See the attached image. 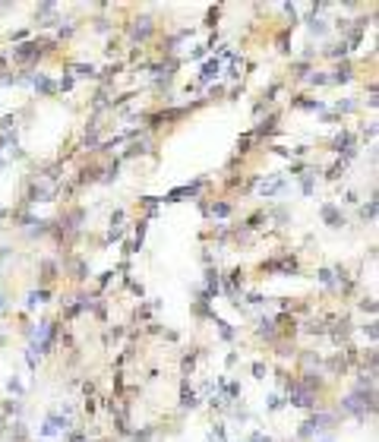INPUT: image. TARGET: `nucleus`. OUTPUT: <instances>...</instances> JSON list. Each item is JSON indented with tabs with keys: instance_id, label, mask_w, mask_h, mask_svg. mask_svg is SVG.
<instances>
[{
	"instance_id": "f257e3e1",
	"label": "nucleus",
	"mask_w": 379,
	"mask_h": 442,
	"mask_svg": "<svg viewBox=\"0 0 379 442\" xmlns=\"http://www.w3.org/2000/svg\"><path fill=\"white\" fill-rule=\"evenodd\" d=\"M335 423V414H325V411H319V414H313V417L307 420V423H300V430H297V439H313L316 433H322V430H329V426Z\"/></svg>"
},
{
	"instance_id": "f03ea898",
	"label": "nucleus",
	"mask_w": 379,
	"mask_h": 442,
	"mask_svg": "<svg viewBox=\"0 0 379 442\" xmlns=\"http://www.w3.org/2000/svg\"><path fill=\"white\" fill-rule=\"evenodd\" d=\"M284 385H288V401H291V404H297V407H307V411H310V407H316V392L303 388L300 382H297V379H294V382L288 379Z\"/></svg>"
},
{
	"instance_id": "7ed1b4c3",
	"label": "nucleus",
	"mask_w": 379,
	"mask_h": 442,
	"mask_svg": "<svg viewBox=\"0 0 379 442\" xmlns=\"http://www.w3.org/2000/svg\"><path fill=\"white\" fill-rule=\"evenodd\" d=\"M54 41H25V44H19V48H13V57L19 60V63H35L38 57H41V51L44 48H51Z\"/></svg>"
},
{
	"instance_id": "20e7f679",
	"label": "nucleus",
	"mask_w": 379,
	"mask_h": 442,
	"mask_svg": "<svg viewBox=\"0 0 379 442\" xmlns=\"http://www.w3.org/2000/svg\"><path fill=\"white\" fill-rule=\"evenodd\" d=\"M265 272H281V275H297V259L294 256H278V259H269V262L262 265Z\"/></svg>"
},
{
	"instance_id": "39448f33",
	"label": "nucleus",
	"mask_w": 379,
	"mask_h": 442,
	"mask_svg": "<svg viewBox=\"0 0 379 442\" xmlns=\"http://www.w3.org/2000/svg\"><path fill=\"white\" fill-rule=\"evenodd\" d=\"M54 186L51 183H32L25 193V202H54Z\"/></svg>"
},
{
	"instance_id": "423d86ee",
	"label": "nucleus",
	"mask_w": 379,
	"mask_h": 442,
	"mask_svg": "<svg viewBox=\"0 0 379 442\" xmlns=\"http://www.w3.org/2000/svg\"><path fill=\"white\" fill-rule=\"evenodd\" d=\"M152 29H155L152 16H139V19H133V25H130V38L133 41H149Z\"/></svg>"
},
{
	"instance_id": "0eeeda50",
	"label": "nucleus",
	"mask_w": 379,
	"mask_h": 442,
	"mask_svg": "<svg viewBox=\"0 0 379 442\" xmlns=\"http://www.w3.org/2000/svg\"><path fill=\"white\" fill-rule=\"evenodd\" d=\"M70 426V420L60 417V414H48V420H44V426H41V436H57L60 430H66Z\"/></svg>"
},
{
	"instance_id": "6e6552de",
	"label": "nucleus",
	"mask_w": 379,
	"mask_h": 442,
	"mask_svg": "<svg viewBox=\"0 0 379 442\" xmlns=\"http://www.w3.org/2000/svg\"><path fill=\"white\" fill-rule=\"evenodd\" d=\"M319 215H322V221H325L329 227H341V224H344V215L338 212V205H332V202H325L322 209H319Z\"/></svg>"
},
{
	"instance_id": "1a4fd4ad",
	"label": "nucleus",
	"mask_w": 379,
	"mask_h": 442,
	"mask_svg": "<svg viewBox=\"0 0 379 442\" xmlns=\"http://www.w3.org/2000/svg\"><path fill=\"white\" fill-rule=\"evenodd\" d=\"M332 152H338V155H341V152H344V155H348V152H354V136H351L348 130H341L335 139H332Z\"/></svg>"
},
{
	"instance_id": "9d476101",
	"label": "nucleus",
	"mask_w": 379,
	"mask_h": 442,
	"mask_svg": "<svg viewBox=\"0 0 379 442\" xmlns=\"http://www.w3.org/2000/svg\"><path fill=\"white\" fill-rule=\"evenodd\" d=\"M32 85H35V92H38V95H44V98H51L57 92V82H54V79H48V76H41V73L32 79Z\"/></svg>"
},
{
	"instance_id": "9b49d317",
	"label": "nucleus",
	"mask_w": 379,
	"mask_h": 442,
	"mask_svg": "<svg viewBox=\"0 0 379 442\" xmlns=\"http://www.w3.org/2000/svg\"><path fill=\"white\" fill-rule=\"evenodd\" d=\"M218 291H221V275L218 269H209L205 272V297H218Z\"/></svg>"
},
{
	"instance_id": "f8f14e48",
	"label": "nucleus",
	"mask_w": 379,
	"mask_h": 442,
	"mask_svg": "<svg viewBox=\"0 0 379 442\" xmlns=\"http://www.w3.org/2000/svg\"><path fill=\"white\" fill-rule=\"evenodd\" d=\"M303 388H310V392H319L322 388V373H316V370H307L303 373V379H297Z\"/></svg>"
},
{
	"instance_id": "ddd939ff",
	"label": "nucleus",
	"mask_w": 379,
	"mask_h": 442,
	"mask_svg": "<svg viewBox=\"0 0 379 442\" xmlns=\"http://www.w3.org/2000/svg\"><path fill=\"white\" fill-rule=\"evenodd\" d=\"M218 76H221V63H218V60H205L199 79H202V82H212V79H218Z\"/></svg>"
},
{
	"instance_id": "4468645a",
	"label": "nucleus",
	"mask_w": 379,
	"mask_h": 442,
	"mask_svg": "<svg viewBox=\"0 0 379 442\" xmlns=\"http://www.w3.org/2000/svg\"><path fill=\"white\" fill-rule=\"evenodd\" d=\"M275 123H278V114H272L269 120H262V123L253 130V139H262V136H269V133H275Z\"/></svg>"
},
{
	"instance_id": "2eb2a0df",
	"label": "nucleus",
	"mask_w": 379,
	"mask_h": 442,
	"mask_svg": "<svg viewBox=\"0 0 379 442\" xmlns=\"http://www.w3.org/2000/svg\"><path fill=\"white\" fill-rule=\"evenodd\" d=\"M70 76L73 79H95V66H92V63H73L70 66Z\"/></svg>"
},
{
	"instance_id": "dca6fc26",
	"label": "nucleus",
	"mask_w": 379,
	"mask_h": 442,
	"mask_svg": "<svg viewBox=\"0 0 379 442\" xmlns=\"http://www.w3.org/2000/svg\"><path fill=\"white\" fill-rule=\"evenodd\" d=\"M199 404V398H196V392H193V388L187 385V382H183V388H180V407H183V411H187V407H190V411H193V407H196Z\"/></svg>"
},
{
	"instance_id": "f3484780",
	"label": "nucleus",
	"mask_w": 379,
	"mask_h": 442,
	"mask_svg": "<svg viewBox=\"0 0 379 442\" xmlns=\"http://www.w3.org/2000/svg\"><path fill=\"white\" fill-rule=\"evenodd\" d=\"M54 10H57L54 3H41V6H38V13H35V16L41 19V25H54Z\"/></svg>"
},
{
	"instance_id": "a211bd4d",
	"label": "nucleus",
	"mask_w": 379,
	"mask_h": 442,
	"mask_svg": "<svg viewBox=\"0 0 379 442\" xmlns=\"http://www.w3.org/2000/svg\"><path fill=\"white\" fill-rule=\"evenodd\" d=\"M256 332H259V338H269V341H272V338H278V329H275V322H272V319H262Z\"/></svg>"
},
{
	"instance_id": "6ab92c4d",
	"label": "nucleus",
	"mask_w": 379,
	"mask_h": 442,
	"mask_svg": "<svg viewBox=\"0 0 379 442\" xmlns=\"http://www.w3.org/2000/svg\"><path fill=\"white\" fill-rule=\"evenodd\" d=\"M281 190H284V180H269V183H262V186H259V193H262L265 199H269V196H275V193H281Z\"/></svg>"
},
{
	"instance_id": "aec40b11",
	"label": "nucleus",
	"mask_w": 379,
	"mask_h": 442,
	"mask_svg": "<svg viewBox=\"0 0 379 442\" xmlns=\"http://www.w3.org/2000/svg\"><path fill=\"white\" fill-rule=\"evenodd\" d=\"M329 82H351V63H341L335 73L329 76Z\"/></svg>"
},
{
	"instance_id": "412c9836",
	"label": "nucleus",
	"mask_w": 379,
	"mask_h": 442,
	"mask_svg": "<svg viewBox=\"0 0 379 442\" xmlns=\"http://www.w3.org/2000/svg\"><path fill=\"white\" fill-rule=\"evenodd\" d=\"M48 297H51V291H48V287H41V291H29L25 303H29V306H38V303H44Z\"/></svg>"
},
{
	"instance_id": "4be33fe9",
	"label": "nucleus",
	"mask_w": 379,
	"mask_h": 442,
	"mask_svg": "<svg viewBox=\"0 0 379 442\" xmlns=\"http://www.w3.org/2000/svg\"><path fill=\"white\" fill-rule=\"evenodd\" d=\"M41 272H44V275H41V284H48V281H54V278H57V262H51V259H44V262H41Z\"/></svg>"
},
{
	"instance_id": "5701e85b",
	"label": "nucleus",
	"mask_w": 379,
	"mask_h": 442,
	"mask_svg": "<svg viewBox=\"0 0 379 442\" xmlns=\"http://www.w3.org/2000/svg\"><path fill=\"white\" fill-rule=\"evenodd\" d=\"M332 335H335V341H344V338L351 335V319H341V322L332 329Z\"/></svg>"
},
{
	"instance_id": "b1692460",
	"label": "nucleus",
	"mask_w": 379,
	"mask_h": 442,
	"mask_svg": "<svg viewBox=\"0 0 379 442\" xmlns=\"http://www.w3.org/2000/svg\"><path fill=\"white\" fill-rule=\"evenodd\" d=\"M307 22H310V32H313V35H325V29H329V25H325L319 16H313V13H310V19H307Z\"/></svg>"
},
{
	"instance_id": "393cba45",
	"label": "nucleus",
	"mask_w": 379,
	"mask_h": 442,
	"mask_svg": "<svg viewBox=\"0 0 379 442\" xmlns=\"http://www.w3.org/2000/svg\"><path fill=\"white\" fill-rule=\"evenodd\" d=\"M145 152H149V142H133L130 149L123 152V158H136V155H145Z\"/></svg>"
},
{
	"instance_id": "a878e982",
	"label": "nucleus",
	"mask_w": 379,
	"mask_h": 442,
	"mask_svg": "<svg viewBox=\"0 0 379 442\" xmlns=\"http://www.w3.org/2000/svg\"><path fill=\"white\" fill-rule=\"evenodd\" d=\"M25 436H29V433H25V423H22V420H16V423H13V430H10V439L25 442Z\"/></svg>"
},
{
	"instance_id": "bb28decb",
	"label": "nucleus",
	"mask_w": 379,
	"mask_h": 442,
	"mask_svg": "<svg viewBox=\"0 0 379 442\" xmlns=\"http://www.w3.org/2000/svg\"><path fill=\"white\" fill-rule=\"evenodd\" d=\"M360 218H363V221H373V218H376V196H370V202L360 209Z\"/></svg>"
},
{
	"instance_id": "cd10ccee",
	"label": "nucleus",
	"mask_w": 379,
	"mask_h": 442,
	"mask_svg": "<svg viewBox=\"0 0 379 442\" xmlns=\"http://www.w3.org/2000/svg\"><path fill=\"white\" fill-rule=\"evenodd\" d=\"M316 275H319V281H322L325 287H332V291H335V272H332V269H319Z\"/></svg>"
},
{
	"instance_id": "c85d7f7f",
	"label": "nucleus",
	"mask_w": 379,
	"mask_h": 442,
	"mask_svg": "<svg viewBox=\"0 0 379 442\" xmlns=\"http://www.w3.org/2000/svg\"><path fill=\"white\" fill-rule=\"evenodd\" d=\"M344 167H348V161H344V158H341V161H335V164L329 167V174H325V177H329V180H338V177H341V174H344Z\"/></svg>"
},
{
	"instance_id": "c756f323",
	"label": "nucleus",
	"mask_w": 379,
	"mask_h": 442,
	"mask_svg": "<svg viewBox=\"0 0 379 442\" xmlns=\"http://www.w3.org/2000/svg\"><path fill=\"white\" fill-rule=\"evenodd\" d=\"M212 215H215V218H228L231 215V205L228 202H215V205H212Z\"/></svg>"
},
{
	"instance_id": "7c9ffc66",
	"label": "nucleus",
	"mask_w": 379,
	"mask_h": 442,
	"mask_svg": "<svg viewBox=\"0 0 379 442\" xmlns=\"http://www.w3.org/2000/svg\"><path fill=\"white\" fill-rule=\"evenodd\" d=\"M215 325H218V332H221V338H224V341L234 338V329H231V325L224 322V319H215Z\"/></svg>"
},
{
	"instance_id": "2f4dec72",
	"label": "nucleus",
	"mask_w": 379,
	"mask_h": 442,
	"mask_svg": "<svg viewBox=\"0 0 379 442\" xmlns=\"http://www.w3.org/2000/svg\"><path fill=\"white\" fill-rule=\"evenodd\" d=\"M73 85H76V79H73L70 73H63V79H60V82H57V92H70Z\"/></svg>"
},
{
	"instance_id": "473e14b6",
	"label": "nucleus",
	"mask_w": 379,
	"mask_h": 442,
	"mask_svg": "<svg viewBox=\"0 0 379 442\" xmlns=\"http://www.w3.org/2000/svg\"><path fill=\"white\" fill-rule=\"evenodd\" d=\"M98 171H101V167H85V171H82V183H95Z\"/></svg>"
},
{
	"instance_id": "72a5a7b5",
	"label": "nucleus",
	"mask_w": 379,
	"mask_h": 442,
	"mask_svg": "<svg viewBox=\"0 0 379 442\" xmlns=\"http://www.w3.org/2000/svg\"><path fill=\"white\" fill-rule=\"evenodd\" d=\"M300 190H303V196H310V193H313V174H303V180H300Z\"/></svg>"
},
{
	"instance_id": "f704fd0d",
	"label": "nucleus",
	"mask_w": 379,
	"mask_h": 442,
	"mask_svg": "<svg viewBox=\"0 0 379 442\" xmlns=\"http://www.w3.org/2000/svg\"><path fill=\"white\" fill-rule=\"evenodd\" d=\"M250 142H253V133H247V136L237 142V152H240V155H247V152H250Z\"/></svg>"
},
{
	"instance_id": "c9c22d12",
	"label": "nucleus",
	"mask_w": 379,
	"mask_h": 442,
	"mask_svg": "<svg viewBox=\"0 0 379 442\" xmlns=\"http://www.w3.org/2000/svg\"><path fill=\"white\" fill-rule=\"evenodd\" d=\"M335 111H338V114H351V111H357V104H354V101H338Z\"/></svg>"
},
{
	"instance_id": "e433bc0d",
	"label": "nucleus",
	"mask_w": 379,
	"mask_h": 442,
	"mask_svg": "<svg viewBox=\"0 0 379 442\" xmlns=\"http://www.w3.org/2000/svg\"><path fill=\"white\" fill-rule=\"evenodd\" d=\"M142 202H145V209H149V215H155V212H158V202H161V199H155V196H145Z\"/></svg>"
},
{
	"instance_id": "4c0bfd02",
	"label": "nucleus",
	"mask_w": 379,
	"mask_h": 442,
	"mask_svg": "<svg viewBox=\"0 0 379 442\" xmlns=\"http://www.w3.org/2000/svg\"><path fill=\"white\" fill-rule=\"evenodd\" d=\"M117 171H120V161H114L108 167V174H104V183H111V180H117Z\"/></svg>"
},
{
	"instance_id": "58836bf2",
	"label": "nucleus",
	"mask_w": 379,
	"mask_h": 442,
	"mask_svg": "<svg viewBox=\"0 0 379 442\" xmlns=\"http://www.w3.org/2000/svg\"><path fill=\"white\" fill-rule=\"evenodd\" d=\"M123 237V227L120 224H111V231H108V243H111V240H120Z\"/></svg>"
},
{
	"instance_id": "ea45409f",
	"label": "nucleus",
	"mask_w": 379,
	"mask_h": 442,
	"mask_svg": "<svg viewBox=\"0 0 379 442\" xmlns=\"http://www.w3.org/2000/svg\"><path fill=\"white\" fill-rule=\"evenodd\" d=\"M73 278H76V281H85V262H76V265H73Z\"/></svg>"
},
{
	"instance_id": "a19ab883",
	"label": "nucleus",
	"mask_w": 379,
	"mask_h": 442,
	"mask_svg": "<svg viewBox=\"0 0 379 442\" xmlns=\"http://www.w3.org/2000/svg\"><path fill=\"white\" fill-rule=\"evenodd\" d=\"M281 404H284L281 395H272V398H269V411H281Z\"/></svg>"
},
{
	"instance_id": "79ce46f5",
	"label": "nucleus",
	"mask_w": 379,
	"mask_h": 442,
	"mask_svg": "<svg viewBox=\"0 0 379 442\" xmlns=\"http://www.w3.org/2000/svg\"><path fill=\"white\" fill-rule=\"evenodd\" d=\"M329 54H332V57H348V44H344V41H341V44H335V48H332Z\"/></svg>"
},
{
	"instance_id": "37998d69",
	"label": "nucleus",
	"mask_w": 379,
	"mask_h": 442,
	"mask_svg": "<svg viewBox=\"0 0 379 442\" xmlns=\"http://www.w3.org/2000/svg\"><path fill=\"white\" fill-rule=\"evenodd\" d=\"M307 332H310V335H322V332H325V325L313 319V322H307Z\"/></svg>"
},
{
	"instance_id": "c03bdc74",
	"label": "nucleus",
	"mask_w": 379,
	"mask_h": 442,
	"mask_svg": "<svg viewBox=\"0 0 379 442\" xmlns=\"http://www.w3.org/2000/svg\"><path fill=\"white\" fill-rule=\"evenodd\" d=\"M360 310H363V313H376V303H373L370 297H363V300H360Z\"/></svg>"
},
{
	"instance_id": "a18cd8bd",
	"label": "nucleus",
	"mask_w": 379,
	"mask_h": 442,
	"mask_svg": "<svg viewBox=\"0 0 379 442\" xmlns=\"http://www.w3.org/2000/svg\"><path fill=\"white\" fill-rule=\"evenodd\" d=\"M6 388H10V392H16V395H22V382H19L16 376H13L10 382H6Z\"/></svg>"
},
{
	"instance_id": "49530a36",
	"label": "nucleus",
	"mask_w": 379,
	"mask_h": 442,
	"mask_svg": "<svg viewBox=\"0 0 379 442\" xmlns=\"http://www.w3.org/2000/svg\"><path fill=\"white\" fill-rule=\"evenodd\" d=\"M310 82H313V85H325V82H329V76H322V73H313V76H310Z\"/></svg>"
},
{
	"instance_id": "de8ad7c7",
	"label": "nucleus",
	"mask_w": 379,
	"mask_h": 442,
	"mask_svg": "<svg viewBox=\"0 0 379 442\" xmlns=\"http://www.w3.org/2000/svg\"><path fill=\"white\" fill-rule=\"evenodd\" d=\"M133 439H139V442L152 439V430H136V433H133Z\"/></svg>"
},
{
	"instance_id": "09e8293b",
	"label": "nucleus",
	"mask_w": 379,
	"mask_h": 442,
	"mask_svg": "<svg viewBox=\"0 0 379 442\" xmlns=\"http://www.w3.org/2000/svg\"><path fill=\"white\" fill-rule=\"evenodd\" d=\"M253 376H256V379H265V366H262V363H253Z\"/></svg>"
},
{
	"instance_id": "8fccbe9b",
	"label": "nucleus",
	"mask_w": 379,
	"mask_h": 442,
	"mask_svg": "<svg viewBox=\"0 0 379 442\" xmlns=\"http://www.w3.org/2000/svg\"><path fill=\"white\" fill-rule=\"evenodd\" d=\"M363 332H367V338H370V341H376V322H370V325H363Z\"/></svg>"
},
{
	"instance_id": "3c124183",
	"label": "nucleus",
	"mask_w": 379,
	"mask_h": 442,
	"mask_svg": "<svg viewBox=\"0 0 379 442\" xmlns=\"http://www.w3.org/2000/svg\"><path fill=\"white\" fill-rule=\"evenodd\" d=\"M95 29H98V32H108V29H111V22H108V19H98Z\"/></svg>"
},
{
	"instance_id": "603ef678",
	"label": "nucleus",
	"mask_w": 379,
	"mask_h": 442,
	"mask_svg": "<svg viewBox=\"0 0 379 442\" xmlns=\"http://www.w3.org/2000/svg\"><path fill=\"white\" fill-rule=\"evenodd\" d=\"M215 19H218V6H215V10H209V19H205V25H215Z\"/></svg>"
},
{
	"instance_id": "864d4df0",
	"label": "nucleus",
	"mask_w": 379,
	"mask_h": 442,
	"mask_svg": "<svg viewBox=\"0 0 379 442\" xmlns=\"http://www.w3.org/2000/svg\"><path fill=\"white\" fill-rule=\"evenodd\" d=\"M294 70H297V73H294V76H307V70H310V66H307V63H297V66H294Z\"/></svg>"
},
{
	"instance_id": "5fc2aeb1",
	"label": "nucleus",
	"mask_w": 379,
	"mask_h": 442,
	"mask_svg": "<svg viewBox=\"0 0 379 442\" xmlns=\"http://www.w3.org/2000/svg\"><path fill=\"white\" fill-rule=\"evenodd\" d=\"M250 442H272V439H269V436H262V433H253Z\"/></svg>"
},
{
	"instance_id": "6e6d98bb",
	"label": "nucleus",
	"mask_w": 379,
	"mask_h": 442,
	"mask_svg": "<svg viewBox=\"0 0 379 442\" xmlns=\"http://www.w3.org/2000/svg\"><path fill=\"white\" fill-rule=\"evenodd\" d=\"M250 303H253V306H259V303H265V300H262V294H250Z\"/></svg>"
},
{
	"instance_id": "4d7b16f0",
	"label": "nucleus",
	"mask_w": 379,
	"mask_h": 442,
	"mask_svg": "<svg viewBox=\"0 0 379 442\" xmlns=\"http://www.w3.org/2000/svg\"><path fill=\"white\" fill-rule=\"evenodd\" d=\"M3 426H6V417H0V433H3Z\"/></svg>"
},
{
	"instance_id": "13d9d810",
	"label": "nucleus",
	"mask_w": 379,
	"mask_h": 442,
	"mask_svg": "<svg viewBox=\"0 0 379 442\" xmlns=\"http://www.w3.org/2000/svg\"><path fill=\"white\" fill-rule=\"evenodd\" d=\"M0 310H3V294H0Z\"/></svg>"
},
{
	"instance_id": "bf43d9fd",
	"label": "nucleus",
	"mask_w": 379,
	"mask_h": 442,
	"mask_svg": "<svg viewBox=\"0 0 379 442\" xmlns=\"http://www.w3.org/2000/svg\"><path fill=\"white\" fill-rule=\"evenodd\" d=\"M0 218H6V212H3V209H0Z\"/></svg>"
},
{
	"instance_id": "052dcab7",
	"label": "nucleus",
	"mask_w": 379,
	"mask_h": 442,
	"mask_svg": "<svg viewBox=\"0 0 379 442\" xmlns=\"http://www.w3.org/2000/svg\"><path fill=\"white\" fill-rule=\"evenodd\" d=\"M0 171H3V158H0Z\"/></svg>"
},
{
	"instance_id": "680f3d73",
	"label": "nucleus",
	"mask_w": 379,
	"mask_h": 442,
	"mask_svg": "<svg viewBox=\"0 0 379 442\" xmlns=\"http://www.w3.org/2000/svg\"><path fill=\"white\" fill-rule=\"evenodd\" d=\"M0 344H3V335H0Z\"/></svg>"
},
{
	"instance_id": "e2e57ef3",
	"label": "nucleus",
	"mask_w": 379,
	"mask_h": 442,
	"mask_svg": "<svg viewBox=\"0 0 379 442\" xmlns=\"http://www.w3.org/2000/svg\"><path fill=\"white\" fill-rule=\"evenodd\" d=\"M82 442H85V439H82Z\"/></svg>"
}]
</instances>
